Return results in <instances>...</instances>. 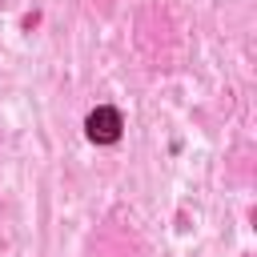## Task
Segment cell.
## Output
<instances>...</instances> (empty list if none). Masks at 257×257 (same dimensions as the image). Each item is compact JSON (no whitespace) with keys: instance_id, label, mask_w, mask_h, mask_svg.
Returning a JSON list of instances; mask_svg holds the SVG:
<instances>
[{"instance_id":"1","label":"cell","mask_w":257,"mask_h":257,"mask_svg":"<svg viewBox=\"0 0 257 257\" xmlns=\"http://www.w3.org/2000/svg\"><path fill=\"white\" fill-rule=\"evenodd\" d=\"M84 133H88V141H96V145H112L116 137H120V112L116 108H92L88 112V120H84Z\"/></svg>"}]
</instances>
